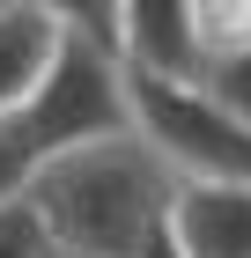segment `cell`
I'll return each mask as SVG.
<instances>
[{
  "label": "cell",
  "instance_id": "6da1fadb",
  "mask_svg": "<svg viewBox=\"0 0 251 258\" xmlns=\"http://www.w3.org/2000/svg\"><path fill=\"white\" fill-rule=\"evenodd\" d=\"M170 192H177V170L140 140V125H118V133L44 155L22 199H30L44 243H59V251L140 258V243L170 221Z\"/></svg>",
  "mask_w": 251,
  "mask_h": 258
},
{
  "label": "cell",
  "instance_id": "7a4b0ae2",
  "mask_svg": "<svg viewBox=\"0 0 251 258\" xmlns=\"http://www.w3.org/2000/svg\"><path fill=\"white\" fill-rule=\"evenodd\" d=\"M133 125L177 184H251V125L214 96L199 74H140L126 67Z\"/></svg>",
  "mask_w": 251,
  "mask_h": 258
},
{
  "label": "cell",
  "instance_id": "3957f363",
  "mask_svg": "<svg viewBox=\"0 0 251 258\" xmlns=\"http://www.w3.org/2000/svg\"><path fill=\"white\" fill-rule=\"evenodd\" d=\"M15 125H22V140L37 148V162L59 155V148H81V140H96V133L133 125L126 59H118L111 44H96V37H67V30H59L37 89L15 103Z\"/></svg>",
  "mask_w": 251,
  "mask_h": 258
},
{
  "label": "cell",
  "instance_id": "277c9868",
  "mask_svg": "<svg viewBox=\"0 0 251 258\" xmlns=\"http://www.w3.org/2000/svg\"><path fill=\"white\" fill-rule=\"evenodd\" d=\"M163 229L185 258H251V184H177Z\"/></svg>",
  "mask_w": 251,
  "mask_h": 258
},
{
  "label": "cell",
  "instance_id": "5b68a950",
  "mask_svg": "<svg viewBox=\"0 0 251 258\" xmlns=\"http://www.w3.org/2000/svg\"><path fill=\"white\" fill-rule=\"evenodd\" d=\"M118 59L140 74H199L185 0H118Z\"/></svg>",
  "mask_w": 251,
  "mask_h": 258
},
{
  "label": "cell",
  "instance_id": "8992f818",
  "mask_svg": "<svg viewBox=\"0 0 251 258\" xmlns=\"http://www.w3.org/2000/svg\"><path fill=\"white\" fill-rule=\"evenodd\" d=\"M52 44H59V22L44 15L37 0H8V8H0V118L37 89Z\"/></svg>",
  "mask_w": 251,
  "mask_h": 258
},
{
  "label": "cell",
  "instance_id": "52a82bcc",
  "mask_svg": "<svg viewBox=\"0 0 251 258\" xmlns=\"http://www.w3.org/2000/svg\"><path fill=\"white\" fill-rule=\"evenodd\" d=\"M192 8V52H199V74L214 59H229L251 44V0H185Z\"/></svg>",
  "mask_w": 251,
  "mask_h": 258
},
{
  "label": "cell",
  "instance_id": "ba28073f",
  "mask_svg": "<svg viewBox=\"0 0 251 258\" xmlns=\"http://www.w3.org/2000/svg\"><path fill=\"white\" fill-rule=\"evenodd\" d=\"M44 15L67 30V37H96L118 52V0H37Z\"/></svg>",
  "mask_w": 251,
  "mask_h": 258
},
{
  "label": "cell",
  "instance_id": "9c48e42d",
  "mask_svg": "<svg viewBox=\"0 0 251 258\" xmlns=\"http://www.w3.org/2000/svg\"><path fill=\"white\" fill-rule=\"evenodd\" d=\"M30 177H37V148L22 140V125H15V111L0 118V207L8 199H22L30 192Z\"/></svg>",
  "mask_w": 251,
  "mask_h": 258
},
{
  "label": "cell",
  "instance_id": "30bf717a",
  "mask_svg": "<svg viewBox=\"0 0 251 258\" xmlns=\"http://www.w3.org/2000/svg\"><path fill=\"white\" fill-rule=\"evenodd\" d=\"M199 81H207L214 96H222V103L236 111V118L251 125V44H244V52H229V59H214V67H207Z\"/></svg>",
  "mask_w": 251,
  "mask_h": 258
},
{
  "label": "cell",
  "instance_id": "8fae6325",
  "mask_svg": "<svg viewBox=\"0 0 251 258\" xmlns=\"http://www.w3.org/2000/svg\"><path fill=\"white\" fill-rule=\"evenodd\" d=\"M0 258H44V229L30 214V199H8L0 207Z\"/></svg>",
  "mask_w": 251,
  "mask_h": 258
},
{
  "label": "cell",
  "instance_id": "7c38bea8",
  "mask_svg": "<svg viewBox=\"0 0 251 258\" xmlns=\"http://www.w3.org/2000/svg\"><path fill=\"white\" fill-rule=\"evenodd\" d=\"M140 258H185V251H177V243H170V229H155V236L140 243Z\"/></svg>",
  "mask_w": 251,
  "mask_h": 258
},
{
  "label": "cell",
  "instance_id": "4fadbf2b",
  "mask_svg": "<svg viewBox=\"0 0 251 258\" xmlns=\"http://www.w3.org/2000/svg\"><path fill=\"white\" fill-rule=\"evenodd\" d=\"M44 258H89V251H59V243H44Z\"/></svg>",
  "mask_w": 251,
  "mask_h": 258
},
{
  "label": "cell",
  "instance_id": "5bb4252c",
  "mask_svg": "<svg viewBox=\"0 0 251 258\" xmlns=\"http://www.w3.org/2000/svg\"><path fill=\"white\" fill-rule=\"evenodd\" d=\"M0 8H8V0H0Z\"/></svg>",
  "mask_w": 251,
  "mask_h": 258
}]
</instances>
